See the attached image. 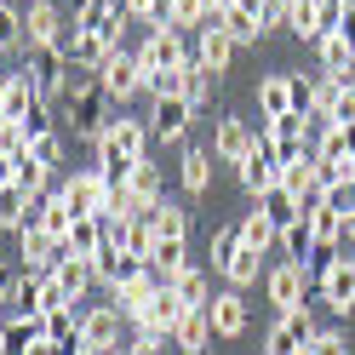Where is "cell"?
<instances>
[{
  "instance_id": "6da1fadb",
  "label": "cell",
  "mask_w": 355,
  "mask_h": 355,
  "mask_svg": "<svg viewBox=\"0 0 355 355\" xmlns=\"http://www.w3.org/2000/svg\"><path fill=\"white\" fill-rule=\"evenodd\" d=\"M98 86H103V92H109V103H115V109H126V98H138L144 92V69H138V52H126V46H115V52H109L103 63H98Z\"/></svg>"
},
{
  "instance_id": "7a4b0ae2",
  "label": "cell",
  "mask_w": 355,
  "mask_h": 355,
  "mask_svg": "<svg viewBox=\"0 0 355 355\" xmlns=\"http://www.w3.org/2000/svg\"><path fill=\"white\" fill-rule=\"evenodd\" d=\"M189 58H195V46L184 40V29L161 24V29H149V40L138 46V69H189Z\"/></svg>"
},
{
  "instance_id": "3957f363",
  "label": "cell",
  "mask_w": 355,
  "mask_h": 355,
  "mask_svg": "<svg viewBox=\"0 0 355 355\" xmlns=\"http://www.w3.org/2000/svg\"><path fill=\"white\" fill-rule=\"evenodd\" d=\"M121 327H126V315L115 304H92V309H80V349L86 355H109V349H121L126 338H121Z\"/></svg>"
},
{
  "instance_id": "277c9868",
  "label": "cell",
  "mask_w": 355,
  "mask_h": 355,
  "mask_svg": "<svg viewBox=\"0 0 355 355\" xmlns=\"http://www.w3.org/2000/svg\"><path fill=\"white\" fill-rule=\"evenodd\" d=\"M315 315H309V304L304 309H286V315H275V327L263 332V355H304L309 338H315Z\"/></svg>"
},
{
  "instance_id": "5b68a950",
  "label": "cell",
  "mask_w": 355,
  "mask_h": 355,
  "mask_svg": "<svg viewBox=\"0 0 355 355\" xmlns=\"http://www.w3.org/2000/svg\"><path fill=\"white\" fill-rule=\"evenodd\" d=\"M315 293L332 315H349L355 309V258H327L315 270Z\"/></svg>"
},
{
  "instance_id": "8992f818",
  "label": "cell",
  "mask_w": 355,
  "mask_h": 355,
  "mask_svg": "<svg viewBox=\"0 0 355 355\" xmlns=\"http://www.w3.org/2000/svg\"><path fill=\"white\" fill-rule=\"evenodd\" d=\"M63 201L75 207V218H103V207H109V184H103V172L98 166H80L75 178H63Z\"/></svg>"
},
{
  "instance_id": "52a82bcc",
  "label": "cell",
  "mask_w": 355,
  "mask_h": 355,
  "mask_svg": "<svg viewBox=\"0 0 355 355\" xmlns=\"http://www.w3.org/2000/svg\"><path fill=\"white\" fill-rule=\"evenodd\" d=\"M309 286H315V281H309V263H275V270L270 275H263V293H270V304L281 309V315H286V309H304V293H309Z\"/></svg>"
},
{
  "instance_id": "ba28073f",
  "label": "cell",
  "mask_w": 355,
  "mask_h": 355,
  "mask_svg": "<svg viewBox=\"0 0 355 355\" xmlns=\"http://www.w3.org/2000/svg\"><path fill=\"white\" fill-rule=\"evenodd\" d=\"M75 29L80 35H103L109 46H121L126 6H121V0H80V6H75Z\"/></svg>"
},
{
  "instance_id": "9c48e42d",
  "label": "cell",
  "mask_w": 355,
  "mask_h": 355,
  "mask_svg": "<svg viewBox=\"0 0 355 355\" xmlns=\"http://www.w3.org/2000/svg\"><path fill=\"white\" fill-rule=\"evenodd\" d=\"M275 184H281V155H275V144L258 132V149L247 155V161H241V189H247L252 201H258V195H270Z\"/></svg>"
},
{
  "instance_id": "30bf717a",
  "label": "cell",
  "mask_w": 355,
  "mask_h": 355,
  "mask_svg": "<svg viewBox=\"0 0 355 355\" xmlns=\"http://www.w3.org/2000/svg\"><path fill=\"white\" fill-rule=\"evenodd\" d=\"M149 270V263L138 258V252H126V247H115V241H103V252L92 258V275H98V286H109V293H121L126 281H138Z\"/></svg>"
},
{
  "instance_id": "8fae6325",
  "label": "cell",
  "mask_w": 355,
  "mask_h": 355,
  "mask_svg": "<svg viewBox=\"0 0 355 355\" xmlns=\"http://www.w3.org/2000/svg\"><path fill=\"white\" fill-rule=\"evenodd\" d=\"M63 12L52 6V0H29L24 12V52H40V46H63Z\"/></svg>"
},
{
  "instance_id": "7c38bea8",
  "label": "cell",
  "mask_w": 355,
  "mask_h": 355,
  "mask_svg": "<svg viewBox=\"0 0 355 355\" xmlns=\"http://www.w3.org/2000/svg\"><path fill=\"white\" fill-rule=\"evenodd\" d=\"M252 149H258V126H252V121H241V115H224V121H218V132H212V155H218V161L241 166Z\"/></svg>"
},
{
  "instance_id": "4fadbf2b",
  "label": "cell",
  "mask_w": 355,
  "mask_h": 355,
  "mask_svg": "<svg viewBox=\"0 0 355 355\" xmlns=\"http://www.w3.org/2000/svg\"><path fill=\"white\" fill-rule=\"evenodd\" d=\"M24 69H29L35 86H40V103L63 98V86H69V58H63V46H40V52H29Z\"/></svg>"
},
{
  "instance_id": "5bb4252c",
  "label": "cell",
  "mask_w": 355,
  "mask_h": 355,
  "mask_svg": "<svg viewBox=\"0 0 355 355\" xmlns=\"http://www.w3.org/2000/svg\"><path fill=\"white\" fill-rule=\"evenodd\" d=\"M189 115H195V103H189V98H155L149 132H155L161 144H184V132H189Z\"/></svg>"
},
{
  "instance_id": "9a60e30c",
  "label": "cell",
  "mask_w": 355,
  "mask_h": 355,
  "mask_svg": "<svg viewBox=\"0 0 355 355\" xmlns=\"http://www.w3.org/2000/svg\"><path fill=\"white\" fill-rule=\"evenodd\" d=\"M293 109H298V92H293V75H263L258 80V115L263 121H281V115H293ZM298 115H304V109H298Z\"/></svg>"
},
{
  "instance_id": "2e32d148",
  "label": "cell",
  "mask_w": 355,
  "mask_h": 355,
  "mask_svg": "<svg viewBox=\"0 0 355 355\" xmlns=\"http://www.w3.org/2000/svg\"><path fill=\"white\" fill-rule=\"evenodd\" d=\"M207 315H212V332H218V338H241V332H247V298H241L235 286H224V293H212Z\"/></svg>"
},
{
  "instance_id": "e0dca14e",
  "label": "cell",
  "mask_w": 355,
  "mask_h": 355,
  "mask_svg": "<svg viewBox=\"0 0 355 355\" xmlns=\"http://www.w3.org/2000/svg\"><path fill=\"white\" fill-rule=\"evenodd\" d=\"M103 138L109 144H115L121 155H126V161H144V155H149V138H155V132L138 121V115H126V109H115V121H109V132H103Z\"/></svg>"
},
{
  "instance_id": "ac0fdd59",
  "label": "cell",
  "mask_w": 355,
  "mask_h": 355,
  "mask_svg": "<svg viewBox=\"0 0 355 355\" xmlns=\"http://www.w3.org/2000/svg\"><path fill=\"white\" fill-rule=\"evenodd\" d=\"M35 224L46 230V235L58 241V247H63V241H69V230H75V207L63 201V189H46V195H40V201H35Z\"/></svg>"
},
{
  "instance_id": "d6986e66",
  "label": "cell",
  "mask_w": 355,
  "mask_h": 355,
  "mask_svg": "<svg viewBox=\"0 0 355 355\" xmlns=\"http://www.w3.org/2000/svg\"><path fill=\"white\" fill-rule=\"evenodd\" d=\"M235 40L224 35V29H218V24H207V29H195V58H201L207 63V69L212 75H230V63H235Z\"/></svg>"
},
{
  "instance_id": "ffe728a7",
  "label": "cell",
  "mask_w": 355,
  "mask_h": 355,
  "mask_svg": "<svg viewBox=\"0 0 355 355\" xmlns=\"http://www.w3.org/2000/svg\"><path fill=\"white\" fill-rule=\"evenodd\" d=\"M17 258H29V270H40V275H52V263L63 258V247L40 230V224H24L17 230Z\"/></svg>"
},
{
  "instance_id": "44dd1931",
  "label": "cell",
  "mask_w": 355,
  "mask_h": 355,
  "mask_svg": "<svg viewBox=\"0 0 355 355\" xmlns=\"http://www.w3.org/2000/svg\"><path fill=\"white\" fill-rule=\"evenodd\" d=\"M40 281H46L40 270H24V275L12 281V293L0 298V315H6V321H17V315H40Z\"/></svg>"
},
{
  "instance_id": "7402d4cb",
  "label": "cell",
  "mask_w": 355,
  "mask_h": 355,
  "mask_svg": "<svg viewBox=\"0 0 355 355\" xmlns=\"http://www.w3.org/2000/svg\"><path fill=\"white\" fill-rule=\"evenodd\" d=\"M103 241H109V230H103V218H75V230H69V241H63V258H80V263H92V258L103 252Z\"/></svg>"
},
{
  "instance_id": "603a6c76",
  "label": "cell",
  "mask_w": 355,
  "mask_h": 355,
  "mask_svg": "<svg viewBox=\"0 0 355 355\" xmlns=\"http://www.w3.org/2000/svg\"><path fill=\"white\" fill-rule=\"evenodd\" d=\"M144 224L155 230V241H189V207H178V201H155L144 212Z\"/></svg>"
},
{
  "instance_id": "cb8c5ba5",
  "label": "cell",
  "mask_w": 355,
  "mask_h": 355,
  "mask_svg": "<svg viewBox=\"0 0 355 355\" xmlns=\"http://www.w3.org/2000/svg\"><path fill=\"white\" fill-rule=\"evenodd\" d=\"M109 52H115V46H109L103 35H80V29L63 35V58H69V69H98Z\"/></svg>"
},
{
  "instance_id": "d4e9b609",
  "label": "cell",
  "mask_w": 355,
  "mask_h": 355,
  "mask_svg": "<svg viewBox=\"0 0 355 355\" xmlns=\"http://www.w3.org/2000/svg\"><path fill=\"white\" fill-rule=\"evenodd\" d=\"M35 103H40L35 75H29V69H12V86H6V98H0V121H24Z\"/></svg>"
},
{
  "instance_id": "484cf974",
  "label": "cell",
  "mask_w": 355,
  "mask_h": 355,
  "mask_svg": "<svg viewBox=\"0 0 355 355\" xmlns=\"http://www.w3.org/2000/svg\"><path fill=\"white\" fill-rule=\"evenodd\" d=\"M24 224H35V195L17 189V184H0V230L17 235Z\"/></svg>"
},
{
  "instance_id": "4316f807",
  "label": "cell",
  "mask_w": 355,
  "mask_h": 355,
  "mask_svg": "<svg viewBox=\"0 0 355 355\" xmlns=\"http://www.w3.org/2000/svg\"><path fill=\"white\" fill-rule=\"evenodd\" d=\"M149 270H155V275H161V281L172 286L178 275L189 270V241H155V252H149Z\"/></svg>"
},
{
  "instance_id": "83f0119b",
  "label": "cell",
  "mask_w": 355,
  "mask_h": 355,
  "mask_svg": "<svg viewBox=\"0 0 355 355\" xmlns=\"http://www.w3.org/2000/svg\"><path fill=\"white\" fill-rule=\"evenodd\" d=\"M235 230H241V247H247V252H258V258L270 252V247H281V230H275V224H270V218H263L258 207H252L247 218H241Z\"/></svg>"
},
{
  "instance_id": "f1b7e54d",
  "label": "cell",
  "mask_w": 355,
  "mask_h": 355,
  "mask_svg": "<svg viewBox=\"0 0 355 355\" xmlns=\"http://www.w3.org/2000/svg\"><path fill=\"white\" fill-rule=\"evenodd\" d=\"M52 281L63 286V298H69V304H80L86 286H92L98 275H92V263H80V258H58V263H52Z\"/></svg>"
},
{
  "instance_id": "f546056e",
  "label": "cell",
  "mask_w": 355,
  "mask_h": 355,
  "mask_svg": "<svg viewBox=\"0 0 355 355\" xmlns=\"http://www.w3.org/2000/svg\"><path fill=\"white\" fill-rule=\"evenodd\" d=\"M172 344L184 349V355H207V344H212V315H207V309H189L184 327L172 332Z\"/></svg>"
},
{
  "instance_id": "4dcf8cb0",
  "label": "cell",
  "mask_w": 355,
  "mask_h": 355,
  "mask_svg": "<svg viewBox=\"0 0 355 355\" xmlns=\"http://www.w3.org/2000/svg\"><path fill=\"white\" fill-rule=\"evenodd\" d=\"M252 207H258L263 218H270V224H275V230H286V224H298V218H304V201H298V195H286L281 184H275L270 195H258V201H252Z\"/></svg>"
},
{
  "instance_id": "1f68e13d",
  "label": "cell",
  "mask_w": 355,
  "mask_h": 355,
  "mask_svg": "<svg viewBox=\"0 0 355 355\" xmlns=\"http://www.w3.org/2000/svg\"><path fill=\"white\" fill-rule=\"evenodd\" d=\"M178 178H184V189H189V195H207V184H212V155H207V149H184V161H178Z\"/></svg>"
},
{
  "instance_id": "d6a6232c",
  "label": "cell",
  "mask_w": 355,
  "mask_h": 355,
  "mask_svg": "<svg viewBox=\"0 0 355 355\" xmlns=\"http://www.w3.org/2000/svg\"><path fill=\"white\" fill-rule=\"evenodd\" d=\"M218 29H224L235 46H258V40H263V24H258L252 12H241V6H230L224 17H218Z\"/></svg>"
},
{
  "instance_id": "836d02e7",
  "label": "cell",
  "mask_w": 355,
  "mask_h": 355,
  "mask_svg": "<svg viewBox=\"0 0 355 355\" xmlns=\"http://www.w3.org/2000/svg\"><path fill=\"white\" fill-rule=\"evenodd\" d=\"M212 92H218V75L207 69L201 58H189V69H184V98H189L195 109H207V103H212Z\"/></svg>"
},
{
  "instance_id": "e575fe53",
  "label": "cell",
  "mask_w": 355,
  "mask_h": 355,
  "mask_svg": "<svg viewBox=\"0 0 355 355\" xmlns=\"http://www.w3.org/2000/svg\"><path fill=\"white\" fill-rule=\"evenodd\" d=\"M12 184H17V189H29L35 201H40V195L52 189V166H40L35 155H24V161H12Z\"/></svg>"
},
{
  "instance_id": "d590c367",
  "label": "cell",
  "mask_w": 355,
  "mask_h": 355,
  "mask_svg": "<svg viewBox=\"0 0 355 355\" xmlns=\"http://www.w3.org/2000/svg\"><path fill=\"white\" fill-rule=\"evenodd\" d=\"M172 293H178V304H184V309H207V304H212V286H207V275L195 270V263L172 281Z\"/></svg>"
},
{
  "instance_id": "8d00e7d4",
  "label": "cell",
  "mask_w": 355,
  "mask_h": 355,
  "mask_svg": "<svg viewBox=\"0 0 355 355\" xmlns=\"http://www.w3.org/2000/svg\"><path fill=\"white\" fill-rule=\"evenodd\" d=\"M281 252H286V263H309V258H315V235H309V218H298V224H286V230H281Z\"/></svg>"
},
{
  "instance_id": "74e56055",
  "label": "cell",
  "mask_w": 355,
  "mask_h": 355,
  "mask_svg": "<svg viewBox=\"0 0 355 355\" xmlns=\"http://www.w3.org/2000/svg\"><path fill=\"white\" fill-rule=\"evenodd\" d=\"M126 189H132V195H138V201H144V207H155V201H161V166H155V161H149V155H144V161H138V166H132V184H126Z\"/></svg>"
},
{
  "instance_id": "f35d334b",
  "label": "cell",
  "mask_w": 355,
  "mask_h": 355,
  "mask_svg": "<svg viewBox=\"0 0 355 355\" xmlns=\"http://www.w3.org/2000/svg\"><path fill=\"white\" fill-rule=\"evenodd\" d=\"M149 98H184V69H144Z\"/></svg>"
},
{
  "instance_id": "ab89813d",
  "label": "cell",
  "mask_w": 355,
  "mask_h": 355,
  "mask_svg": "<svg viewBox=\"0 0 355 355\" xmlns=\"http://www.w3.org/2000/svg\"><path fill=\"white\" fill-rule=\"evenodd\" d=\"M286 29L315 46V0H286Z\"/></svg>"
},
{
  "instance_id": "60d3db41",
  "label": "cell",
  "mask_w": 355,
  "mask_h": 355,
  "mask_svg": "<svg viewBox=\"0 0 355 355\" xmlns=\"http://www.w3.org/2000/svg\"><path fill=\"white\" fill-rule=\"evenodd\" d=\"M224 281L235 286V293H247V286L258 281V252H247V247H241V252L224 263Z\"/></svg>"
},
{
  "instance_id": "b9f144b4",
  "label": "cell",
  "mask_w": 355,
  "mask_h": 355,
  "mask_svg": "<svg viewBox=\"0 0 355 355\" xmlns=\"http://www.w3.org/2000/svg\"><path fill=\"white\" fill-rule=\"evenodd\" d=\"M24 46V12H17V0H0V52Z\"/></svg>"
},
{
  "instance_id": "7bdbcfd3",
  "label": "cell",
  "mask_w": 355,
  "mask_h": 355,
  "mask_svg": "<svg viewBox=\"0 0 355 355\" xmlns=\"http://www.w3.org/2000/svg\"><path fill=\"white\" fill-rule=\"evenodd\" d=\"M166 24H172V29H207L201 0H166Z\"/></svg>"
},
{
  "instance_id": "ee69618b",
  "label": "cell",
  "mask_w": 355,
  "mask_h": 355,
  "mask_svg": "<svg viewBox=\"0 0 355 355\" xmlns=\"http://www.w3.org/2000/svg\"><path fill=\"white\" fill-rule=\"evenodd\" d=\"M344 6L349 0H315V46L327 35H338V24H344Z\"/></svg>"
},
{
  "instance_id": "f6af8a7d",
  "label": "cell",
  "mask_w": 355,
  "mask_h": 355,
  "mask_svg": "<svg viewBox=\"0 0 355 355\" xmlns=\"http://www.w3.org/2000/svg\"><path fill=\"white\" fill-rule=\"evenodd\" d=\"M235 252H241V230H230V224L212 230V270H218V275H224V263H230Z\"/></svg>"
},
{
  "instance_id": "bcb514c9",
  "label": "cell",
  "mask_w": 355,
  "mask_h": 355,
  "mask_svg": "<svg viewBox=\"0 0 355 355\" xmlns=\"http://www.w3.org/2000/svg\"><path fill=\"white\" fill-rule=\"evenodd\" d=\"M29 155H35L40 166H52V172H58V166H63V132H46V138H35Z\"/></svg>"
},
{
  "instance_id": "7dc6e473",
  "label": "cell",
  "mask_w": 355,
  "mask_h": 355,
  "mask_svg": "<svg viewBox=\"0 0 355 355\" xmlns=\"http://www.w3.org/2000/svg\"><path fill=\"white\" fill-rule=\"evenodd\" d=\"M304 355H349V338H344L338 327H321L315 338H309V349H304Z\"/></svg>"
},
{
  "instance_id": "c3c4849f",
  "label": "cell",
  "mask_w": 355,
  "mask_h": 355,
  "mask_svg": "<svg viewBox=\"0 0 355 355\" xmlns=\"http://www.w3.org/2000/svg\"><path fill=\"white\" fill-rule=\"evenodd\" d=\"M17 126L29 132V144H35V138H46V132H58V126H52V103H35V109H29V115L17 121Z\"/></svg>"
},
{
  "instance_id": "681fc988",
  "label": "cell",
  "mask_w": 355,
  "mask_h": 355,
  "mask_svg": "<svg viewBox=\"0 0 355 355\" xmlns=\"http://www.w3.org/2000/svg\"><path fill=\"white\" fill-rule=\"evenodd\" d=\"M235 6V0H201V12H207V24H218V17H224Z\"/></svg>"
},
{
  "instance_id": "f907efd6",
  "label": "cell",
  "mask_w": 355,
  "mask_h": 355,
  "mask_svg": "<svg viewBox=\"0 0 355 355\" xmlns=\"http://www.w3.org/2000/svg\"><path fill=\"white\" fill-rule=\"evenodd\" d=\"M338 35H344L349 46H355V0H349V6H344V24H338Z\"/></svg>"
},
{
  "instance_id": "816d5d0a",
  "label": "cell",
  "mask_w": 355,
  "mask_h": 355,
  "mask_svg": "<svg viewBox=\"0 0 355 355\" xmlns=\"http://www.w3.org/2000/svg\"><path fill=\"white\" fill-rule=\"evenodd\" d=\"M24 355H63V349H58V344H52V338H40V344H29V349H24Z\"/></svg>"
},
{
  "instance_id": "f5cc1de1",
  "label": "cell",
  "mask_w": 355,
  "mask_h": 355,
  "mask_svg": "<svg viewBox=\"0 0 355 355\" xmlns=\"http://www.w3.org/2000/svg\"><path fill=\"white\" fill-rule=\"evenodd\" d=\"M12 281H17V275L6 270V263H0V298H6V293H12Z\"/></svg>"
},
{
  "instance_id": "db71d44e",
  "label": "cell",
  "mask_w": 355,
  "mask_h": 355,
  "mask_svg": "<svg viewBox=\"0 0 355 355\" xmlns=\"http://www.w3.org/2000/svg\"><path fill=\"white\" fill-rule=\"evenodd\" d=\"M0 184H12V161H6V155H0Z\"/></svg>"
},
{
  "instance_id": "11a10c76",
  "label": "cell",
  "mask_w": 355,
  "mask_h": 355,
  "mask_svg": "<svg viewBox=\"0 0 355 355\" xmlns=\"http://www.w3.org/2000/svg\"><path fill=\"white\" fill-rule=\"evenodd\" d=\"M109 355H132V349H126V344H121V349H109Z\"/></svg>"
},
{
  "instance_id": "9f6ffc18",
  "label": "cell",
  "mask_w": 355,
  "mask_h": 355,
  "mask_svg": "<svg viewBox=\"0 0 355 355\" xmlns=\"http://www.w3.org/2000/svg\"><path fill=\"white\" fill-rule=\"evenodd\" d=\"M0 327H6V315H0Z\"/></svg>"
},
{
  "instance_id": "6f0895ef",
  "label": "cell",
  "mask_w": 355,
  "mask_h": 355,
  "mask_svg": "<svg viewBox=\"0 0 355 355\" xmlns=\"http://www.w3.org/2000/svg\"><path fill=\"white\" fill-rule=\"evenodd\" d=\"M75 355H86V349H75Z\"/></svg>"
},
{
  "instance_id": "680465c9",
  "label": "cell",
  "mask_w": 355,
  "mask_h": 355,
  "mask_svg": "<svg viewBox=\"0 0 355 355\" xmlns=\"http://www.w3.org/2000/svg\"><path fill=\"white\" fill-rule=\"evenodd\" d=\"M349 86H355V80H349Z\"/></svg>"
}]
</instances>
